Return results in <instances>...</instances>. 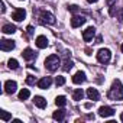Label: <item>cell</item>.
<instances>
[{
  "label": "cell",
  "instance_id": "6da1fadb",
  "mask_svg": "<svg viewBox=\"0 0 123 123\" xmlns=\"http://www.w3.org/2000/svg\"><path fill=\"white\" fill-rule=\"evenodd\" d=\"M109 97L111 100H122L123 98V84L120 80H114L111 84V88L109 91Z\"/></svg>",
  "mask_w": 123,
  "mask_h": 123
},
{
  "label": "cell",
  "instance_id": "7a4b0ae2",
  "mask_svg": "<svg viewBox=\"0 0 123 123\" xmlns=\"http://www.w3.org/2000/svg\"><path fill=\"white\" fill-rule=\"evenodd\" d=\"M59 64H61V59H59V56L55 55V54L49 55V56L45 59V67H46L49 71H56L58 67H59Z\"/></svg>",
  "mask_w": 123,
  "mask_h": 123
},
{
  "label": "cell",
  "instance_id": "3957f363",
  "mask_svg": "<svg viewBox=\"0 0 123 123\" xmlns=\"http://www.w3.org/2000/svg\"><path fill=\"white\" fill-rule=\"evenodd\" d=\"M110 58H111V52H110V49H100L98 52H97V59H98V62H101V64H107L109 61H110Z\"/></svg>",
  "mask_w": 123,
  "mask_h": 123
},
{
  "label": "cell",
  "instance_id": "277c9868",
  "mask_svg": "<svg viewBox=\"0 0 123 123\" xmlns=\"http://www.w3.org/2000/svg\"><path fill=\"white\" fill-rule=\"evenodd\" d=\"M41 19H42V23H48V25H54L55 23V16L49 12H42L41 13Z\"/></svg>",
  "mask_w": 123,
  "mask_h": 123
},
{
  "label": "cell",
  "instance_id": "5b68a950",
  "mask_svg": "<svg viewBox=\"0 0 123 123\" xmlns=\"http://www.w3.org/2000/svg\"><path fill=\"white\" fill-rule=\"evenodd\" d=\"M16 88H18V84H16V81L7 80V81L5 83V91H6L7 94H13V93L16 91Z\"/></svg>",
  "mask_w": 123,
  "mask_h": 123
},
{
  "label": "cell",
  "instance_id": "8992f818",
  "mask_svg": "<svg viewBox=\"0 0 123 123\" xmlns=\"http://www.w3.org/2000/svg\"><path fill=\"white\" fill-rule=\"evenodd\" d=\"M98 114H100L101 117H110V116L114 114V109H111V107H109V106H103V107L98 109Z\"/></svg>",
  "mask_w": 123,
  "mask_h": 123
},
{
  "label": "cell",
  "instance_id": "52a82bcc",
  "mask_svg": "<svg viewBox=\"0 0 123 123\" xmlns=\"http://www.w3.org/2000/svg\"><path fill=\"white\" fill-rule=\"evenodd\" d=\"M0 48H2V51H12L15 48V41L2 39V42H0Z\"/></svg>",
  "mask_w": 123,
  "mask_h": 123
},
{
  "label": "cell",
  "instance_id": "ba28073f",
  "mask_svg": "<svg viewBox=\"0 0 123 123\" xmlns=\"http://www.w3.org/2000/svg\"><path fill=\"white\" fill-rule=\"evenodd\" d=\"M94 33H96V29H94L93 26H90V28H87V29L83 32V39H84L86 42H90V41L93 39Z\"/></svg>",
  "mask_w": 123,
  "mask_h": 123
},
{
  "label": "cell",
  "instance_id": "9c48e42d",
  "mask_svg": "<svg viewBox=\"0 0 123 123\" xmlns=\"http://www.w3.org/2000/svg\"><path fill=\"white\" fill-rule=\"evenodd\" d=\"M86 23V18L84 16H73V19H71V26L73 28H78V26H81V25H84Z\"/></svg>",
  "mask_w": 123,
  "mask_h": 123
},
{
  "label": "cell",
  "instance_id": "30bf717a",
  "mask_svg": "<svg viewBox=\"0 0 123 123\" xmlns=\"http://www.w3.org/2000/svg\"><path fill=\"white\" fill-rule=\"evenodd\" d=\"M22 56H23L26 61H32V59H35V56H36V52H35L33 49H31V48H26V49L22 52Z\"/></svg>",
  "mask_w": 123,
  "mask_h": 123
},
{
  "label": "cell",
  "instance_id": "8fae6325",
  "mask_svg": "<svg viewBox=\"0 0 123 123\" xmlns=\"http://www.w3.org/2000/svg\"><path fill=\"white\" fill-rule=\"evenodd\" d=\"M51 84H52V78H51V77H43L42 80H39L38 87H39V88H42V90H46Z\"/></svg>",
  "mask_w": 123,
  "mask_h": 123
},
{
  "label": "cell",
  "instance_id": "7c38bea8",
  "mask_svg": "<svg viewBox=\"0 0 123 123\" xmlns=\"http://www.w3.org/2000/svg\"><path fill=\"white\" fill-rule=\"evenodd\" d=\"M84 81H86V74L83 71H78V73L74 74V77H73V83L74 84H81Z\"/></svg>",
  "mask_w": 123,
  "mask_h": 123
},
{
  "label": "cell",
  "instance_id": "4fadbf2b",
  "mask_svg": "<svg viewBox=\"0 0 123 123\" xmlns=\"http://www.w3.org/2000/svg\"><path fill=\"white\" fill-rule=\"evenodd\" d=\"M25 16H26V12H25L23 9H16L12 18H13L16 22H20V20H23V19H25Z\"/></svg>",
  "mask_w": 123,
  "mask_h": 123
},
{
  "label": "cell",
  "instance_id": "5bb4252c",
  "mask_svg": "<svg viewBox=\"0 0 123 123\" xmlns=\"http://www.w3.org/2000/svg\"><path fill=\"white\" fill-rule=\"evenodd\" d=\"M36 46L41 48V49L46 48V46H48V39H46V36H43V35L38 36V38H36Z\"/></svg>",
  "mask_w": 123,
  "mask_h": 123
},
{
  "label": "cell",
  "instance_id": "9a60e30c",
  "mask_svg": "<svg viewBox=\"0 0 123 123\" xmlns=\"http://www.w3.org/2000/svg\"><path fill=\"white\" fill-rule=\"evenodd\" d=\"M33 103H35V106L39 107V109H45V107H46V100H45L43 97H41V96H35Z\"/></svg>",
  "mask_w": 123,
  "mask_h": 123
},
{
  "label": "cell",
  "instance_id": "2e32d148",
  "mask_svg": "<svg viewBox=\"0 0 123 123\" xmlns=\"http://www.w3.org/2000/svg\"><path fill=\"white\" fill-rule=\"evenodd\" d=\"M87 96H88V98L93 100V101L98 100V97H100V94H98V91H97L96 88H88V90H87Z\"/></svg>",
  "mask_w": 123,
  "mask_h": 123
},
{
  "label": "cell",
  "instance_id": "e0dca14e",
  "mask_svg": "<svg viewBox=\"0 0 123 123\" xmlns=\"http://www.w3.org/2000/svg\"><path fill=\"white\" fill-rule=\"evenodd\" d=\"M52 117H54L55 120H58V122L64 120V119H65V110H56V111H54Z\"/></svg>",
  "mask_w": 123,
  "mask_h": 123
},
{
  "label": "cell",
  "instance_id": "ac0fdd59",
  "mask_svg": "<svg viewBox=\"0 0 123 123\" xmlns=\"http://www.w3.org/2000/svg\"><path fill=\"white\" fill-rule=\"evenodd\" d=\"M2 31H3V33H15L16 32V26L15 25H5Z\"/></svg>",
  "mask_w": 123,
  "mask_h": 123
},
{
  "label": "cell",
  "instance_id": "d6986e66",
  "mask_svg": "<svg viewBox=\"0 0 123 123\" xmlns=\"http://www.w3.org/2000/svg\"><path fill=\"white\" fill-rule=\"evenodd\" d=\"M55 104H56V106H59V107H62V106H65V104H67V98H65L64 96H58V97L55 98Z\"/></svg>",
  "mask_w": 123,
  "mask_h": 123
},
{
  "label": "cell",
  "instance_id": "ffe728a7",
  "mask_svg": "<svg viewBox=\"0 0 123 123\" xmlns=\"http://www.w3.org/2000/svg\"><path fill=\"white\" fill-rule=\"evenodd\" d=\"M74 100H77V101H80V100H83V97H84V91L81 90V88H77L75 91H74Z\"/></svg>",
  "mask_w": 123,
  "mask_h": 123
},
{
  "label": "cell",
  "instance_id": "44dd1931",
  "mask_svg": "<svg viewBox=\"0 0 123 123\" xmlns=\"http://www.w3.org/2000/svg\"><path fill=\"white\" fill-rule=\"evenodd\" d=\"M29 96H31L29 90L23 88V90H20V93H19V100H26V98H29Z\"/></svg>",
  "mask_w": 123,
  "mask_h": 123
},
{
  "label": "cell",
  "instance_id": "7402d4cb",
  "mask_svg": "<svg viewBox=\"0 0 123 123\" xmlns=\"http://www.w3.org/2000/svg\"><path fill=\"white\" fill-rule=\"evenodd\" d=\"M0 119H2L3 122H9L12 119V114L7 113V111H5V110H2V111H0Z\"/></svg>",
  "mask_w": 123,
  "mask_h": 123
},
{
  "label": "cell",
  "instance_id": "603a6c76",
  "mask_svg": "<svg viewBox=\"0 0 123 123\" xmlns=\"http://www.w3.org/2000/svg\"><path fill=\"white\" fill-rule=\"evenodd\" d=\"M73 65H74V64H73V61L67 58V59L64 61V67H62V68H64V71H70V70L73 68Z\"/></svg>",
  "mask_w": 123,
  "mask_h": 123
},
{
  "label": "cell",
  "instance_id": "cb8c5ba5",
  "mask_svg": "<svg viewBox=\"0 0 123 123\" xmlns=\"http://www.w3.org/2000/svg\"><path fill=\"white\" fill-rule=\"evenodd\" d=\"M9 68L10 70H18V67H19V62H18V61L16 59H9Z\"/></svg>",
  "mask_w": 123,
  "mask_h": 123
},
{
  "label": "cell",
  "instance_id": "d4e9b609",
  "mask_svg": "<svg viewBox=\"0 0 123 123\" xmlns=\"http://www.w3.org/2000/svg\"><path fill=\"white\" fill-rule=\"evenodd\" d=\"M55 84H56V86H64V84H65V78H64V77H56Z\"/></svg>",
  "mask_w": 123,
  "mask_h": 123
},
{
  "label": "cell",
  "instance_id": "484cf974",
  "mask_svg": "<svg viewBox=\"0 0 123 123\" xmlns=\"http://www.w3.org/2000/svg\"><path fill=\"white\" fill-rule=\"evenodd\" d=\"M35 81H36V78H35L33 75H28V78H26V84L33 86V84H35Z\"/></svg>",
  "mask_w": 123,
  "mask_h": 123
},
{
  "label": "cell",
  "instance_id": "4316f807",
  "mask_svg": "<svg viewBox=\"0 0 123 123\" xmlns=\"http://www.w3.org/2000/svg\"><path fill=\"white\" fill-rule=\"evenodd\" d=\"M110 16H114L116 15V6H110Z\"/></svg>",
  "mask_w": 123,
  "mask_h": 123
},
{
  "label": "cell",
  "instance_id": "83f0119b",
  "mask_svg": "<svg viewBox=\"0 0 123 123\" xmlns=\"http://www.w3.org/2000/svg\"><path fill=\"white\" fill-rule=\"evenodd\" d=\"M70 10H71V12H77V10H78V6H75V5H74V6H70Z\"/></svg>",
  "mask_w": 123,
  "mask_h": 123
},
{
  "label": "cell",
  "instance_id": "f1b7e54d",
  "mask_svg": "<svg viewBox=\"0 0 123 123\" xmlns=\"http://www.w3.org/2000/svg\"><path fill=\"white\" fill-rule=\"evenodd\" d=\"M26 31H28V33H29V35H32V33H33V26H28V29H26Z\"/></svg>",
  "mask_w": 123,
  "mask_h": 123
},
{
  "label": "cell",
  "instance_id": "f546056e",
  "mask_svg": "<svg viewBox=\"0 0 123 123\" xmlns=\"http://www.w3.org/2000/svg\"><path fill=\"white\" fill-rule=\"evenodd\" d=\"M119 20H120V23H123V9L120 10V15H119Z\"/></svg>",
  "mask_w": 123,
  "mask_h": 123
},
{
  "label": "cell",
  "instance_id": "4dcf8cb0",
  "mask_svg": "<svg viewBox=\"0 0 123 123\" xmlns=\"http://www.w3.org/2000/svg\"><path fill=\"white\" fill-rule=\"evenodd\" d=\"M106 3L109 6H113V3H116V0H106Z\"/></svg>",
  "mask_w": 123,
  "mask_h": 123
},
{
  "label": "cell",
  "instance_id": "1f68e13d",
  "mask_svg": "<svg viewBox=\"0 0 123 123\" xmlns=\"http://www.w3.org/2000/svg\"><path fill=\"white\" fill-rule=\"evenodd\" d=\"M87 2H88V3H96L97 0H87Z\"/></svg>",
  "mask_w": 123,
  "mask_h": 123
},
{
  "label": "cell",
  "instance_id": "d6a6232c",
  "mask_svg": "<svg viewBox=\"0 0 123 123\" xmlns=\"http://www.w3.org/2000/svg\"><path fill=\"white\" fill-rule=\"evenodd\" d=\"M120 119H122V120H123V113H122V116H120Z\"/></svg>",
  "mask_w": 123,
  "mask_h": 123
},
{
  "label": "cell",
  "instance_id": "836d02e7",
  "mask_svg": "<svg viewBox=\"0 0 123 123\" xmlns=\"http://www.w3.org/2000/svg\"><path fill=\"white\" fill-rule=\"evenodd\" d=\"M122 52H123V43H122Z\"/></svg>",
  "mask_w": 123,
  "mask_h": 123
}]
</instances>
